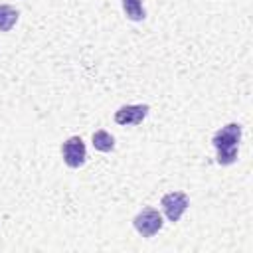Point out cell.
<instances>
[{
  "label": "cell",
  "instance_id": "cell-1",
  "mask_svg": "<svg viewBox=\"0 0 253 253\" xmlns=\"http://www.w3.org/2000/svg\"><path fill=\"white\" fill-rule=\"evenodd\" d=\"M239 140H241V125L239 123H227L211 136V144L217 150V164L229 166L237 160Z\"/></svg>",
  "mask_w": 253,
  "mask_h": 253
},
{
  "label": "cell",
  "instance_id": "cell-2",
  "mask_svg": "<svg viewBox=\"0 0 253 253\" xmlns=\"http://www.w3.org/2000/svg\"><path fill=\"white\" fill-rule=\"evenodd\" d=\"M132 225H134V229H136L142 237H152V235H156V233L162 229V225H164L162 213H160L158 210H154V208H144L142 211H138V213L134 215Z\"/></svg>",
  "mask_w": 253,
  "mask_h": 253
},
{
  "label": "cell",
  "instance_id": "cell-3",
  "mask_svg": "<svg viewBox=\"0 0 253 253\" xmlns=\"http://www.w3.org/2000/svg\"><path fill=\"white\" fill-rule=\"evenodd\" d=\"M160 206H162V211H164V215L168 217V221L176 223V221H180V217H182L184 211L188 210L190 198H188L184 192H168V194L162 196Z\"/></svg>",
  "mask_w": 253,
  "mask_h": 253
},
{
  "label": "cell",
  "instance_id": "cell-4",
  "mask_svg": "<svg viewBox=\"0 0 253 253\" xmlns=\"http://www.w3.org/2000/svg\"><path fill=\"white\" fill-rule=\"evenodd\" d=\"M61 156L69 168H81L87 158V148L81 136H69L61 146Z\"/></svg>",
  "mask_w": 253,
  "mask_h": 253
},
{
  "label": "cell",
  "instance_id": "cell-5",
  "mask_svg": "<svg viewBox=\"0 0 253 253\" xmlns=\"http://www.w3.org/2000/svg\"><path fill=\"white\" fill-rule=\"evenodd\" d=\"M148 105H123L115 111V123L121 126L140 125L148 115Z\"/></svg>",
  "mask_w": 253,
  "mask_h": 253
},
{
  "label": "cell",
  "instance_id": "cell-6",
  "mask_svg": "<svg viewBox=\"0 0 253 253\" xmlns=\"http://www.w3.org/2000/svg\"><path fill=\"white\" fill-rule=\"evenodd\" d=\"M20 12L10 4H0V32H10L18 22Z\"/></svg>",
  "mask_w": 253,
  "mask_h": 253
},
{
  "label": "cell",
  "instance_id": "cell-7",
  "mask_svg": "<svg viewBox=\"0 0 253 253\" xmlns=\"http://www.w3.org/2000/svg\"><path fill=\"white\" fill-rule=\"evenodd\" d=\"M121 4H123V10H125L128 20L140 22L146 18V10L142 6V0H121Z\"/></svg>",
  "mask_w": 253,
  "mask_h": 253
},
{
  "label": "cell",
  "instance_id": "cell-8",
  "mask_svg": "<svg viewBox=\"0 0 253 253\" xmlns=\"http://www.w3.org/2000/svg\"><path fill=\"white\" fill-rule=\"evenodd\" d=\"M91 140H93L95 150H99V152H111L115 148V138L107 130H95L93 136H91Z\"/></svg>",
  "mask_w": 253,
  "mask_h": 253
}]
</instances>
